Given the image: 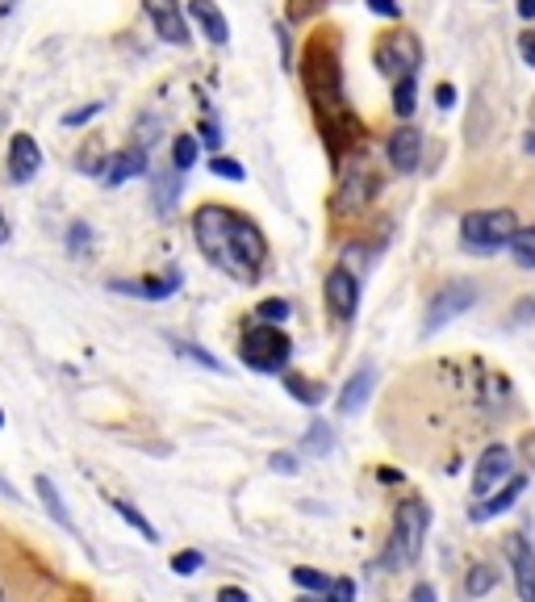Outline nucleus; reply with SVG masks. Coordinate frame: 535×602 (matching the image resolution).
I'll return each mask as SVG.
<instances>
[{
  "label": "nucleus",
  "mask_w": 535,
  "mask_h": 602,
  "mask_svg": "<svg viewBox=\"0 0 535 602\" xmlns=\"http://www.w3.org/2000/svg\"><path fill=\"white\" fill-rule=\"evenodd\" d=\"M151 201H155V214L168 218L180 201V172L176 168H155L151 172Z\"/></svg>",
  "instance_id": "dca6fc26"
},
{
  "label": "nucleus",
  "mask_w": 535,
  "mask_h": 602,
  "mask_svg": "<svg viewBox=\"0 0 535 602\" xmlns=\"http://www.w3.org/2000/svg\"><path fill=\"white\" fill-rule=\"evenodd\" d=\"M494 586H498V569H494V565H485V561L469 565V573H464V594H469V598L490 594Z\"/></svg>",
  "instance_id": "4be33fe9"
},
{
  "label": "nucleus",
  "mask_w": 535,
  "mask_h": 602,
  "mask_svg": "<svg viewBox=\"0 0 535 602\" xmlns=\"http://www.w3.org/2000/svg\"><path fill=\"white\" fill-rule=\"evenodd\" d=\"M205 565V557H201V552H176V557H172V573H180V577H193L197 569Z\"/></svg>",
  "instance_id": "473e14b6"
},
{
  "label": "nucleus",
  "mask_w": 535,
  "mask_h": 602,
  "mask_svg": "<svg viewBox=\"0 0 535 602\" xmlns=\"http://www.w3.org/2000/svg\"><path fill=\"white\" fill-rule=\"evenodd\" d=\"M101 113V101H92V105H84V109H72V113H63V126H84V122H92Z\"/></svg>",
  "instance_id": "f704fd0d"
},
{
  "label": "nucleus",
  "mask_w": 535,
  "mask_h": 602,
  "mask_svg": "<svg viewBox=\"0 0 535 602\" xmlns=\"http://www.w3.org/2000/svg\"><path fill=\"white\" fill-rule=\"evenodd\" d=\"M34 490H38V498H42V506H46V515H51L63 531H76V523H72V515H67V506H63V498H59V490H55L51 477H38Z\"/></svg>",
  "instance_id": "aec40b11"
},
{
  "label": "nucleus",
  "mask_w": 535,
  "mask_h": 602,
  "mask_svg": "<svg viewBox=\"0 0 535 602\" xmlns=\"http://www.w3.org/2000/svg\"><path fill=\"white\" fill-rule=\"evenodd\" d=\"M414 76H402L398 84H393V113H398V118H410V113H414Z\"/></svg>",
  "instance_id": "a878e982"
},
{
  "label": "nucleus",
  "mask_w": 535,
  "mask_h": 602,
  "mask_svg": "<svg viewBox=\"0 0 535 602\" xmlns=\"http://www.w3.org/2000/svg\"><path fill=\"white\" fill-rule=\"evenodd\" d=\"M477 301V285L473 281H452V285H444L431 301H427V318H423V331L427 335H435L439 327H448L452 318H460L464 310H469Z\"/></svg>",
  "instance_id": "423d86ee"
},
{
  "label": "nucleus",
  "mask_w": 535,
  "mask_h": 602,
  "mask_svg": "<svg viewBox=\"0 0 535 602\" xmlns=\"http://www.w3.org/2000/svg\"><path fill=\"white\" fill-rule=\"evenodd\" d=\"M519 55L527 59V67H535V34H519Z\"/></svg>",
  "instance_id": "a19ab883"
},
{
  "label": "nucleus",
  "mask_w": 535,
  "mask_h": 602,
  "mask_svg": "<svg viewBox=\"0 0 535 602\" xmlns=\"http://www.w3.org/2000/svg\"><path fill=\"white\" fill-rule=\"evenodd\" d=\"M301 72H306V88L314 97V109L322 113H339L343 105V67H339V51L335 42H310L306 59H301Z\"/></svg>",
  "instance_id": "7ed1b4c3"
},
{
  "label": "nucleus",
  "mask_w": 535,
  "mask_h": 602,
  "mask_svg": "<svg viewBox=\"0 0 535 602\" xmlns=\"http://www.w3.org/2000/svg\"><path fill=\"white\" fill-rule=\"evenodd\" d=\"M147 172V151L143 147H126V151H118L113 159H105V184H126V180H134V176H143Z\"/></svg>",
  "instance_id": "2eb2a0df"
},
{
  "label": "nucleus",
  "mask_w": 535,
  "mask_h": 602,
  "mask_svg": "<svg viewBox=\"0 0 535 602\" xmlns=\"http://www.w3.org/2000/svg\"><path fill=\"white\" fill-rule=\"evenodd\" d=\"M368 201V172L364 168H352V176H343L339 193H335V214H352Z\"/></svg>",
  "instance_id": "f3484780"
},
{
  "label": "nucleus",
  "mask_w": 535,
  "mask_h": 602,
  "mask_svg": "<svg viewBox=\"0 0 535 602\" xmlns=\"http://www.w3.org/2000/svg\"><path fill=\"white\" fill-rule=\"evenodd\" d=\"M297 602H322V594H301Z\"/></svg>",
  "instance_id": "09e8293b"
},
{
  "label": "nucleus",
  "mask_w": 535,
  "mask_h": 602,
  "mask_svg": "<svg viewBox=\"0 0 535 602\" xmlns=\"http://www.w3.org/2000/svg\"><path fill=\"white\" fill-rule=\"evenodd\" d=\"M427 527H431V506L423 498H402L398 511H393V531H389V544H385V565L393 573L410 569L418 557H423Z\"/></svg>",
  "instance_id": "f03ea898"
},
{
  "label": "nucleus",
  "mask_w": 535,
  "mask_h": 602,
  "mask_svg": "<svg viewBox=\"0 0 535 602\" xmlns=\"http://www.w3.org/2000/svg\"><path fill=\"white\" fill-rule=\"evenodd\" d=\"M306 452H314V456L331 452V427H327V423H314V427L306 431Z\"/></svg>",
  "instance_id": "7c9ffc66"
},
{
  "label": "nucleus",
  "mask_w": 535,
  "mask_h": 602,
  "mask_svg": "<svg viewBox=\"0 0 535 602\" xmlns=\"http://www.w3.org/2000/svg\"><path fill=\"white\" fill-rule=\"evenodd\" d=\"M0 243H9V222H5V214H0Z\"/></svg>",
  "instance_id": "49530a36"
},
{
  "label": "nucleus",
  "mask_w": 535,
  "mask_h": 602,
  "mask_svg": "<svg viewBox=\"0 0 535 602\" xmlns=\"http://www.w3.org/2000/svg\"><path fill=\"white\" fill-rule=\"evenodd\" d=\"M201 138H205L209 147H218V143H222V130H218L214 122H205V126H201Z\"/></svg>",
  "instance_id": "37998d69"
},
{
  "label": "nucleus",
  "mask_w": 535,
  "mask_h": 602,
  "mask_svg": "<svg viewBox=\"0 0 535 602\" xmlns=\"http://www.w3.org/2000/svg\"><path fill=\"white\" fill-rule=\"evenodd\" d=\"M176 352H180V356H189V360H197L201 368H209V373H218V368H222L214 356H209V352H201V347H193V343H176Z\"/></svg>",
  "instance_id": "72a5a7b5"
},
{
  "label": "nucleus",
  "mask_w": 535,
  "mask_h": 602,
  "mask_svg": "<svg viewBox=\"0 0 535 602\" xmlns=\"http://www.w3.org/2000/svg\"><path fill=\"white\" fill-rule=\"evenodd\" d=\"M368 9L377 13V17H389V21H398L402 9H398V0H368Z\"/></svg>",
  "instance_id": "e433bc0d"
},
{
  "label": "nucleus",
  "mask_w": 535,
  "mask_h": 602,
  "mask_svg": "<svg viewBox=\"0 0 535 602\" xmlns=\"http://www.w3.org/2000/svg\"><path fill=\"white\" fill-rule=\"evenodd\" d=\"M38 168H42L38 143H34L30 134H13V143H9V176H13L17 184H26V180L38 176Z\"/></svg>",
  "instance_id": "4468645a"
},
{
  "label": "nucleus",
  "mask_w": 535,
  "mask_h": 602,
  "mask_svg": "<svg viewBox=\"0 0 535 602\" xmlns=\"http://www.w3.org/2000/svg\"><path fill=\"white\" fill-rule=\"evenodd\" d=\"M519 460L527 469H535V431H527L523 439H519Z\"/></svg>",
  "instance_id": "4c0bfd02"
},
{
  "label": "nucleus",
  "mask_w": 535,
  "mask_h": 602,
  "mask_svg": "<svg viewBox=\"0 0 535 602\" xmlns=\"http://www.w3.org/2000/svg\"><path fill=\"white\" fill-rule=\"evenodd\" d=\"M0 427H5V410H0Z\"/></svg>",
  "instance_id": "8fccbe9b"
},
{
  "label": "nucleus",
  "mask_w": 535,
  "mask_h": 602,
  "mask_svg": "<svg viewBox=\"0 0 535 602\" xmlns=\"http://www.w3.org/2000/svg\"><path fill=\"white\" fill-rule=\"evenodd\" d=\"M515 465V456H510V448H502V444H490L481 456H477V473H473V494L477 498H485V494H494L498 485L515 473L510 469Z\"/></svg>",
  "instance_id": "1a4fd4ad"
},
{
  "label": "nucleus",
  "mask_w": 535,
  "mask_h": 602,
  "mask_svg": "<svg viewBox=\"0 0 535 602\" xmlns=\"http://www.w3.org/2000/svg\"><path fill=\"white\" fill-rule=\"evenodd\" d=\"M523 490H527V477H523V473H519V477L510 473V477L498 485L494 494H485V502H477V506H473V511H469V519H473V523H485V519H498V515H506L510 506H515V502L523 498Z\"/></svg>",
  "instance_id": "f8f14e48"
},
{
  "label": "nucleus",
  "mask_w": 535,
  "mask_h": 602,
  "mask_svg": "<svg viewBox=\"0 0 535 602\" xmlns=\"http://www.w3.org/2000/svg\"><path fill=\"white\" fill-rule=\"evenodd\" d=\"M289 314H293V306H289L285 297H268V301H260V322H272V327H276V322H285Z\"/></svg>",
  "instance_id": "c85d7f7f"
},
{
  "label": "nucleus",
  "mask_w": 535,
  "mask_h": 602,
  "mask_svg": "<svg viewBox=\"0 0 535 602\" xmlns=\"http://www.w3.org/2000/svg\"><path fill=\"white\" fill-rule=\"evenodd\" d=\"M209 172H214V176H222V180H247V172H243V164H239V159H226V155H214V164H209Z\"/></svg>",
  "instance_id": "c756f323"
},
{
  "label": "nucleus",
  "mask_w": 535,
  "mask_h": 602,
  "mask_svg": "<svg viewBox=\"0 0 535 602\" xmlns=\"http://www.w3.org/2000/svg\"><path fill=\"white\" fill-rule=\"evenodd\" d=\"M193 239L201 247V256L222 268L230 281L255 285L264 276L268 243L247 214L230 210V205H201L193 214Z\"/></svg>",
  "instance_id": "f257e3e1"
},
{
  "label": "nucleus",
  "mask_w": 535,
  "mask_h": 602,
  "mask_svg": "<svg viewBox=\"0 0 535 602\" xmlns=\"http://www.w3.org/2000/svg\"><path fill=\"white\" fill-rule=\"evenodd\" d=\"M214 602H251V594H247V590H239V586H222Z\"/></svg>",
  "instance_id": "58836bf2"
},
{
  "label": "nucleus",
  "mask_w": 535,
  "mask_h": 602,
  "mask_svg": "<svg viewBox=\"0 0 535 602\" xmlns=\"http://www.w3.org/2000/svg\"><path fill=\"white\" fill-rule=\"evenodd\" d=\"M314 9H318V0H289L285 13H289V21H306Z\"/></svg>",
  "instance_id": "c9c22d12"
},
{
  "label": "nucleus",
  "mask_w": 535,
  "mask_h": 602,
  "mask_svg": "<svg viewBox=\"0 0 535 602\" xmlns=\"http://www.w3.org/2000/svg\"><path fill=\"white\" fill-rule=\"evenodd\" d=\"M189 13L201 21V30H205V38H209V42H218V46H222V42L230 38L226 17H222L214 5H209V0H189Z\"/></svg>",
  "instance_id": "6ab92c4d"
},
{
  "label": "nucleus",
  "mask_w": 535,
  "mask_h": 602,
  "mask_svg": "<svg viewBox=\"0 0 535 602\" xmlns=\"http://www.w3.org/2000/svg\"><path fill=\"white\" fill-rule=\"evenodd\" d=\"M372 385H377V373L364 364V368H356V377L343 385V393H339V410L343 414H356L364 402H368V393H372Z\"/></svg>",
  "instance_id": "a211bd4d"
},
{
  "label": "nucleus",
  "mask_w": 535,
  "mask_h": 602,
  "mask_svg": "<svg viewBox=\"0 0 535 602\" xmlns=\"http://www.w3.org/2000/svg\"><path fill=\"white\" fill-rule=\"evenodd\" d=\"M322 602H356V586L352 577H335V582L322 590Z\"/></svg>",
  "instance_id": "2f4dec72"
},
{
  "label": "nucleus",
  "mask_w": 535,
  "mask_h": 602,
  "mask_svg": "<svg viewBox=\"0 0 535 602\" xmlns=\"http://www.w3.org/2000/svg\"><path fill=\"white\" fill-rule=\"evenodd\" d=\"M327 306H331V314L339 318V322H352L356 318V306H360V285H356V276L347 272V268H335V272H327Z\"/></svg>",
  "instance_id": "9b49d317"
},
{
  "label": "nucleus",
  "mask_w": 535,
  "mask_h": 602,
  "mask_svg": "<svg viewBox=\"0 0 535 602\" xmlns=\"http://www.w3.org/2000/svg\"><path fill=\"white\" fill-rule=\"evenodd\" d=\"M0 602H5V590H0Z\"/></svg>",
  "instance_id": "3c124183"
},
{
  "label": "nucleus",
  "mask_w": 535,
  "mask_h": 602,
  "mask_svg": "<svg viewBox=\"0 0 535 602\" xmlns=\"http://www.w3.org/2000/svg\"><path fill=\"white\" fill-rule=\"evenodd\" d=\"M293 352V343L281 327H272V322H260V327H251L239 343V360L255 373H281L285 360Z\"/></svg>",
  "instance_id": "39448f33"
},
{
  "label": "nucleus",
  "mask_w": 535,
  "mask_h": 602,
  "mask_svg": "<svg viewBox=\"0 0 535 602\" xmlns=\"http://www.w3.org/2000/svg\"><path fill=\"white\" fill-rule=\"evenodd\" d=\"M109 506H113V511H118V515H122V519H126V523L138 531V536H143V540H151V544L159 540V531L151 527V519H147L143 511H138L134 502H126V498H109Z\"/></svg>",
  "instance_id": "5701e85b"
},
{
  "label": "nucleus",
  "mask_w": 535,
  "mask_h": 602,
  "mask_svg": "<svg viewBox=\"0 0 535 602\" xmlns=\"http://www.w3.org/2000/svg\"><path fill=\"white\" fill-rule=\"evenodd\" d=\"M272 469H276V473H297V456L276 452V456H272Z\"/></svg>",
  "instance_id": "ea45409f"
},
{
  "label": "nucleus",
  "mask_w": 535,
  "mask_h": 602,
  "mask_svg": "<svg viewBox=\"0 0 535 602\" xmlns=\"http://www.w3.org/2000/svg\"><path fill=\"white\" fill-rule=\"evenodd\" d=\"M410 598H414V602H435V586H427V582H423V586H414Z\"/></svg>",
  "instance_id": "c03bdc74"
},
{
  "label": "nucleus",
  "mask_w": 535,
  "mask_h": 602,
  "mask_svg": "<svg viewBox=\"0 0 535 602\" xmlns=\"http://www.w3.org/2000/svg\"><path fill=\"white\" fill-rule=\"evenodd\" d=\"M143 9H147L155 34L164 38V42H172V46H184V42H189V26H184L180 0H143Z\"/></svg>",
  "instance_id": "9d476101"
},
{
  "label": "nucleus",
  "mask_w": 535,
  "mask_h": 602,
  "mask_svg": "<svg viewBox=\"0 0 535 602\" xmlns=\"http://www.w3.org/2000/svg\"><path fill=\"white\" fill-rule=\"evenodd\" d=\"M523 147H527V151H531V155H535V130H531V134H527V143H523Z\"/></svg>",
  "instance_id": "de8ad7c7"
},
{
  "label": "nucleus",
  "mask_w": 535,
  "mask_h": 602,
  "mask_svg": "<svg viewBox=\"0 0 535 602\" xmlns=\"http://www.w3.org/2000/svg\"><path fill=\"white\" fill-rule=\"evenodd\" d=\"M515 230H519L515 210H473L460 218V243L477 251V256H494V251L510 247Z\"/></svg>",
  "instance_id": "20e7f679"
},
{
  "label": "nucleus",
  "mask_w": 535,
  "mask_h": 602,
  "mask_svg": "<svg viewBox=\"0 0 535 602\" xmlns=\"http://www.w3.org/2000/svg\"><path fill=\"white\" fill-rule=\"evenodd\" d=\"M519 17H527V21L535 17V0H519Z\"/></svg>",
  "instance_id": "a18cd8bd"
},
{
  "label": "nucleus",
  "mask_w": 535,
  "mask_h": 602,
  "mask_svg": "<svg viewBox=\"0 0 535 602\" xmlns=\"http://www.w3.org/2000/svg\"><path fill=\"white\" fill-rule=\"evenodd\" d=\"M435 101H439V109H452L456 105V88L452 84H439L435 88Z\"/></svg>",
  "instance_id": "79ce46f5"
},
{
  "label": "nucleus",
  "mask_w": 535,
  "mask_h": 602,
  "mask_svg": "<svg viewBox=\"0 0 535 602\" xmlns=\"http://www.w3.org/2000/svg\"><path fill=\"white\" fill-rule=\"evenodd\" d=\"M113 289H122V293H138V297H151V301H159V297H168V293H176V289H180V272H168L164 281H143V285H134V281H113Z\"/></svg>",
  "instance_id": "412c9836"
},
{
  "label": "nucleus",
  "mask_w": 535,
  "mask_h": 602,
  "mask_svg": "<svg viewBox=\"0 0 535 602\" xmlns=\"http://www.w3.org/2000/svg\"><path fill=\"white\" fill-rule=\"evenodd\" d=\"M510 251H515V264L535 272V226H519L515 239H510Z\"/></svg>",
  "instance_id": "b1692460"
},
{
  "label": "nucleus",
  "mask_w": 535,
  "mask_h": 602,
  "mask_svg": "<svg viewBox=\"0 0 535 602\" xmlns=\"http://www.w3.org/2000/svg\"><path fill=\"white\" fill-rule=\"evenodd\" d=\"M502 557L510 565V577H515V594L519 602H535V548L527 536H506L502 540Z\"/></svg>",
  "instance_id": "6e6552de"
},
{
  "label": "nucleus",
  "mask_w": 535,
  "mask_h": 602,
  "mask_svg": "<svg viewBox=\"0 0 535 602\" xmlns=\"http://www.w3.org/2000/svg\"><path fill=\"white\" fill-rule=\"evenodd\" d=\"M197 164V138L193 134H176V143H172V168L176 172H189Z\"/></svg>",
  "instance_id": "393cba45"
},
{
  "label": "nucleus",
  "mask_w": 535,
  "mask_h": 602,
  "mask_svg": "<svg viewBox=\"0 0 535 602\" xmlns=\"http://www.w3.org/2000/svg\"><path fill=\"white\" fill-rule=\"evenodd\" d=\"M285 389L293 393V398H297L301 406H314V402L322 398V389H318V385H310L306 377H297V373H285Z\"/></svg>",
  "instance_id": "bb28decb"
},
{
  "label": "nucleus",
  "mask_w": 535,
  "mask_h": 602,
  "mask_svg": "<svg viewBox=\"0 0 535 602\" xmlns=\"http://www.w3.org/2000/svg\"><path fill=\"white\" fill-rule=\"evenodd\" d=\"M418 59H423V46H418V38L406 34V30L389 34V38L381 42V51H377V67H381L385 76H393V80L414 76V72H418Z\"/></svg>",
  "instance_id": "0eeeda50"
},
{
  "label": "nucleus",
  "mask_w": 535,
  "mask_h": 602,
  "mask_svg": "<svg viewBox=\"0 0 535 602\" xmlns=\"http://www.w3.org/2000/svg\"><path fill=\"white\" fill-rule=\"evenodd\" d=\"M385 155H389V164L398 168V172H414L418 168V155H423V134H418L414 126L393 130L389 143H385Z\"/></svg>",
  "instance_id": "ddd939ff"
},
{
  "label": "nucleus",
  "mask_w": 535,
  "mask_h": 602,
  "mask_svg": "<svg viewBox=\"0 0 535 602\" xmlns=\"http://www.w3.org/2000/svg\"><path fill=\"white\" fill-rule=\"evenodd\" d=\"M293 586H301V590H314V594H322L331 586V577L327 573H318V569H310V565H297L293 569Z\"/></svg>",
  "instance_id": "cd10ccee"
}]
</instances>
